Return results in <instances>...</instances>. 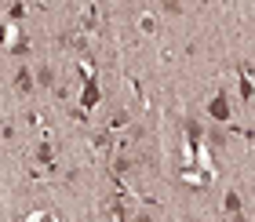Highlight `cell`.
I'll return each instance as SVG.
<instances>
[{"label":"cell","instance_id":"8","mask_svg":"<svg viewBox=\"0 0 255 222\" xmlns=\"http://www.w3.org/2000/svg\"><path fill=\"white\" fill-rule=\"evenodd\" d=\"M160 7H164L168 15H182V7H186V4H182V0H160Z\"/></svg>","mask_w":255,"mask_h":222},{"label":"cell","instance_id":"10","mask_svg":"<svg viewBox=\"0 0 255 222\" xmlns=\"http://www.w3.org/2000/svg\"><path fill=\"white\" fill-rule=\"evenodd\" d=\"M113 171H117V175H128V171H131V160H128V157H121L117 164H113Z\"/></svg>","mask_w":255,"mask_h":222},{"label":"cell","instance_id":"13","mask_svg":"<svg viewBox=\"0 0 255 222\" xmlns=\"http://www.w3.org/2000/svg\"><path fill=\"white\" fill-rule=\"evenodd\" d=\"M230 222H245V215H230Z\"/></svg>","mask_w":255,"mask_h":222},{"label":"cell","instance_id":"11","mask_svg":"<svg viewBox=\"0 0 255 222\" xmlns=\"http://www.w3.org/2000/svg\"><path fill=\"white\" fill-rule=\"evenodd\" d=\"M37 157L44 160V164H51V146H48V142H40V149H37Z\"/></svg>","mask_w":255,"mask_h":222},{"label":"cell","instance_id":"4","mask_svg":"<svg viewBox=\"0 0 255 222\" xmlns=\"http://www.w3.org/2000/svg\"><path fill=\"white\" fill-rule=\"evenodd\" d=\"M208 138H212V146H226V124H212V127H208Z\"/></svg>","mask_w":255,"mask_h":222},{"label":"cell","instance_id":"1","mask_svg":"<svg viewBox=\"0 0 255 222\" xmlns=\"http://www.w3.org/2000/svg\"><path fill=\"white\" fill-rule=\"evenodd\" d=\"M208 113H212L215 124H230V88H219L212 102H208Z\"/></svg>","mask_w":255,"mask_h":222},{"label":"cell","instance_id":"5","mask_svg":"<svg viewBox=\"0 0 255 222\" xmlns=\"http://www.w3.org/2000/svg\"><path fill=\"white\" fill-rule=\"evenodd\" d=\"M37 88H55V69L51 66H40L37 69Z\"/></svg>","mask_w":255,"mask_h":222},{"label":"cell","instance_id":"9","mask_svg":"<svg viewBox=\"0 0 255 222\" xmlns=\"http://www.w3.org/2000/svg\"><path fill=\"white\" fill-rule=\"evenodd\" d=\"M7 15H11V18L18 22L22 15H26V0H11V11H7Z\"/></svg>","mask_w":255,"mask_h":222},{"label":"cell","instance_id":"12","mask_svg":"<svg viewBox=\"0 0 255 222\" xmlns=\"http://www.w3.org/2000/svg\"><path fill=\"white\" fill-rule=\"evenodd\" d=\"M131 222H157V219H153V215H149V212H142V208H138V212L131 215Z\"/></svg>","mask_w":255,"mask_h":222},{"label":"cell","instance_id":"2","mask_svg":"<svg viewBox=\"0 0 255 222\" xmlns=\"http://www.w3.org/2000/svg\"><path fill=\"white\" fill-rule=\"evenodd\" d=\"M99 99H102L99 80H95V77H88V80H84V88H80V110H84V113H91V110L99 106Z\"/></svg>","mask_w":255,"mask_h":222},{"label":"cell","instance_id":"3","mask_svg":"<svg viewBox=\"0 0 255 222\" xmlns=\"http://www.w3.org/2000/svg\"><path fill=\"white\" fill-rule=\"evenodd\" d=\"M33 88H37V73H33L29 66H22L15 73V91H18V95H29Z\"/></svg>","mask_w":255,"mask_h":222},{"label":"cell","instance_id":"6","mask_svg":"<svg viewBox=\"0 0 255 222\" xmlns=\"http://www.w3.org/2000/svg\"><path fill=\"white\" fill-rule=\"evenodd\" d=\"M186 135H190V146L197 149V146H201V135H204V127L201 124H197L193 120V116H190V120H186Z\"/></svg>","mask_w":255,"mask_h":222},{"label":"cell","instance_id":"7","mask_svg":"<svg viewBox=\"0 0 255 222\" xmlns=\"http://www.w3.org/2000/svg\"><path fill=\"white\" fill-rule=\"evenodd\" d=\"M223 208H226V215H241V197L230 190V193L223 197Z\"/></svg>","mask_w":255,"mask_h":222}]
</instances>
